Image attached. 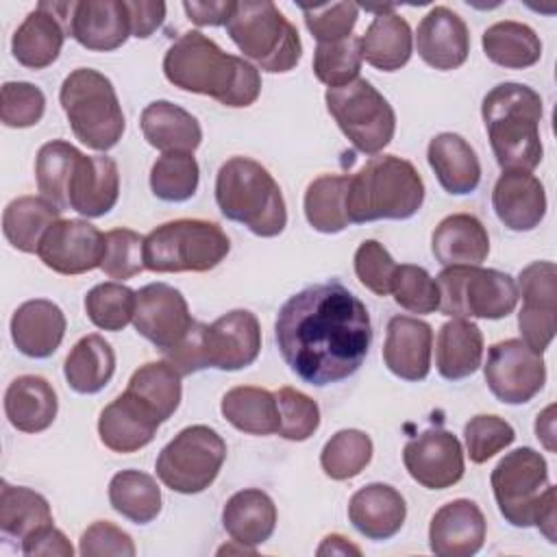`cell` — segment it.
<instances>
[{
    "label": "cell",
    "mask_w": 557,
    "mask_h": 557,
    "mask_svg": "<svg viewBox=\"0 0 557 557\" xmlns=\"http://www.w3.org/2000/svg\"><path fill=\"white\" fill-rule=\"evenodd\" d=\"M274 339L298 379L324 387L352 376L366 361L372 344L370 313L337 281L309 285L278 309Z\"/></svg>",
    "instance_id": "obj_1"
},
{
    "label": "cell",
    "mask_w": 557,
    "mask_h": 557,
    "mask_svg": "<svg viewBox=\"0 0 557 557\" xmlns=\"http://www.w3.org/2000/svg\"><path fill=\"white\" fill-rule=\"evenodd\" d=\"M165 78L191 94L209 96L224 107H250L261 94L259 70L242 57L224 52L200 30H187L163 57Z\"/></svg>",
    "instance_id": "obj_2"
},
{
    "label": "cell",
    "mask_w": 557,
    "mask_h": 557,
    "mask_svg": "<svg viewBox=\"0 0 557 557\" xmlns=\"http://www.w3.org/2000/svg\"><path fill=\"white\" fill-rule=\"evenodd\" d=\"M542 113V98L529 85L498 83L485 94L481 115L503 172H531L540 165L544 154L540 139Z\"/></svg>",
    "instance_id": "obj_3"
},
{
    "label": "cell",
    "mask_w": 557,
    "mask_h": 557,
    "mask_svg": "<svg viewBox=\"0 0 557 557\" xmlns=\"http://www.w3.org/2000/svg\"><path fill=\"white\" fill-rule=\"evenodd\" d=\"M424 202V181L411 161L396 154L370 157L348 181L346 213L350 224L409 220Z\"/></svg>",
    "instance_id": "obj_4"
},
{
    "label": "cell",
    "mask_w": 557,
    "mask_h": 557,
    "mask_svg": "<svg viewBox=\"0 0 557 557\" xmlns=\"http://www.w3.org/2000/svg\"><path fill=\"white\" fill-rule=\"evenodd\" d=\"M490 483L498 511L511 527H537L548 542H555V487L537 450L522 446L507 453L492 470Z\"/></svg>",
    "instance_id": "obj_5"
},
{
    "label": "cell",
    "mask_w": 557,
    "mask_h": 557,
    "mask_svg": "<svg viewBox=\"0 0 557 557\" xmlns=\"http://www.w3.org/2000/svg\"><path fill=\"white\" fill-rule=\"evenodd\" d=\"M222 215L259 237H276L287 226V207L274 176L250 157L226 159L215 176Z\"/></svg>",
    "instance_id": "obj_6"
},
{
    "label": "cell",
    "mask_w": 557,
    "mask_h": 557,
    "mask_svg": "<svg viewBox=\"0 0 557 557\" xmlns=\"http://www.w3.org/2000/svg\"><path fill=\"white\" fill-rule=\"evenodd\" d=\"M74 137L91 150L107 152L124 135L126 122L113 83L91 67H78L65 76L59 91Z\"/></svg>",
    "instance_id": "obj_7"
},
{
    "label": "cell",
    "mask_w": 557,
    "mask_h": 557,
    "mask_svg": "<svg viewBox=\"0 0 557 557\" xmlns=\"http://www.w3.org/2000/svg\"><path fill=\"white\" fill-rule=\"evenodd\" d=\"M226 33L244 57L270 74L294 70L302 57L296 26L270 0L237 2Z\"/></svg>",
    "instance_id": "obj_8"
},
{
    "label": "cell",
    "mask_w": 557,
    "mask_h": 557,
    "mask_svg": "<svg viewBox=\"0 0 557 557\" xmlns=\"http://www.w3.org/2000/svg\"><path fill=\"white\" fill-rule=\"evenodd\" d=\"M228 250L222 226L198 218L159 224L144 237V263L150 272H209Z\"/></svg>",
    "instance_id": "obj_9"
},
{
    "label": "cell",
    "mask_w": 557,
    "mask_h": 557,
    "mask_svg": "<svg viewBox=\"0 0 557 557\" xmlns=\"http://www.w3.org/2000/svg\"><path fill=\"white\" fill-rule=\"evenodd\" d=\"M440 311L450 318H507L518 305L516 281L500 270L481 265H446L437 278Z\"/></svg>",
    "instance_id": "obj_10"
},
{
    "label": "cell",
    "mask_w": 557,
    "mask_h": 557,
    "mask_svg": "<svg viewBox=\"0 0 557 557\" xmlns=\"http://www.w3.org/2000/svg\"><path fill=\"white\" fill-rule=\"evenodd\" d=\"M226 459V442L207 424L178 431L159 453L154 470L159 481L178 494H200L220 474Z\"/></svg>",
    "instance_id": "obj_11"
},
{
    "label": "cell",
    "mask_w": 557,
    "mask_h": 557,
    "mask_svg": "<svg viewBox=\"0 0 557 557\" xmlns=\"http://www.w3.org/2000/svg\"><path fill=\"white\" fill-rule=\"evenodd\" d=\"M326 109L348 141L363 154H379L396 133V113L366 78L326 89Z\"/></svg>",
    "instance_id": "obj_12"
},
{
    "label": "cell",
    "mask_w": 557,
    "mask_h": 557,
    "mask_svg": "<svg viewBox=\"0 0 557 557\" xmlns=\"http://www.w3.org/2000/svg\"><path fill=\"white\" fill-rule=\"evenodd\" d=\"M490 392L505 405H524L537 396L546 383L542 352L531 350L522 339H503L490 346L483 366Z\"/></svg>",
    "instance_id": "obj_13"
},
{
    "label": "cell",
    "mask_w": 557,
    "mask_h": 557,
    "mask_svg": "<svg viewBox=\"0 0 557 557\" xmlns=\"http://www.w3.org/2000/svg\"><path fill=\"white\" fill-rule=\"evenodd\" d=\"M518 296L522 307L518 313V329L522 342L544 352L555 337L557 309V268L553 261H533L518 274Z\"/></svg>",
    "instance_id": "obj_14"
},
{
    "label": "cell",
    "mask_w": 557,
    "mask_h": 557,
    "mask_svg": "<svg viewBox=\"0 0 557 557\" xmlns=\"http://www.w3.org/2000/svg\"><path fill=\"white\" fill-rule=\"evenodd\" d=\"M37 257L57 274L91 272L102 263L104 233L87 220L59 218L41 237Z\"/></svg>",
    "instance_id": "obj_15"
},
{
    "label": "cell",
    "mask_w": 557,
    "mask_h": 557,
    "mask_svg": "<svg viewBox=\"0 0 557 557\" xmlns=\"http://www.w3.org/2000/svg\"><path fill=\"white\" fill-rule=\"evenodd\" d=\"M135 331L154 348L170 350L194 324L185 296L168 283H150L135 292Z\"/></svg>",
    "instance_id": "obj_16"
},
{
    "label": "cell",
    "mask_w": 557,
    "mask_h": 557,
    "mask_svg": "<svg viewBox=\"0 0 557 557\" xmlns=\"http://www.w3.org/2000/svg\"><path fill=\"white\" fill-rule=\"evenodd\" d=\"M409 476L426 490H446L463 476V448L446 429H426L403 448Z\"/></svg>",
    "instance_id": "obj_17"
},
{
    "label": "cell",
    "mask_w": 557,
    "mask_h": 557,
    "mask_svg": "<svg viewBox=\"0 0 557 557\" xmlns=\"http://www.w3.org/2000/svg\"><path fill=\"white\" fill-rule=\"evenodd\" d=\"M205 350L209 368L235 372L257 361L261 350V326L252 311L233 309L205 326Z\"/></svg>",
    "instance_id": "obj_18"
},
{
    "label": "cell",
    "mask_w": 557,
    "mask_h": 557,
    "mask_svg": "<svg viewBox=\"0 0 557 557\" xmlns=\"http://www.w3.org/2000/svg\"><path fill=\"white\" fill-rule=\"evenodd\" d=\"M485 516L470 498L442 505L429 524V548L440 557H472L485 544Z\"/></svg>",
    "instance_id": "obj_19"
},
{
    "label": "cell",
    "mask_w": 557,
    "mask_h": 557,
    "mask_svg": "<svg viewBox=\"0 0 557 557\" xmlns=\"http://www.w3.org/2000/svg\"><path fill=\"white\" fill-rule=\"evenodd\" d=\"M67 35L94 52H111L131 37L126 0H81L72 2Z\"/></svg>",
    "instance_id": "obj_20"
},
{
    "label": "cell",
    "mask_w": 557,
    "mask_h": 557,
    "mask_svg": "<svg viewBox=\"0 0 557 557\" xmlns=\"http://www.w3.org/2000/svg\"><path fill=\"white\" fill-rule=\"evenodd\" d=\"M413 39L418 57L440 72L461 67L470 54L468 26L448 7H433L420 20Z\"/></svg>",
    "instance_id": "obj_21"
},
{
    "label": "cell",
    "mask_w": 557,
    "mask_h": 557,
    "mask_svg": "<svg viewBox=\"0 0 557 557\" xmlns=\"http://www.w3.org/2000/svg\"><path fill=\"white\" fill-rule=\"evenodd\" d=\"M159 424V416L144 400L124 389L100 411L98 435L109 450L128 455L148 446Z\"/></svg>",
    "instance_id": "obj_22"
},
{
    "label": "cell",
    "mask_w": 557,
    "mask_h": 557,
    "mask_svg": "<svg viewBox=\"0 0 557 557\" xmlns=\"http://www.w3.org/2000/svg\"><path fill=\"white\" fill-rule=\"evenodd\" d=\"M433 329L411 315H394L387 322L383 361L387 370L403 381H424L431 370Z\"/></svg>",
    "instance_id": "obj_23"
},
{
    "label": "cell",
    "mask_w": 557,
    "mask_h": 557,
    "mask_svg": "<svg viewBox=\"0 0 557 557\" xmlns=\"http://www.w3.org/2000/svg\"><path fill=\"white\" fill-rule=\"evenodd\" d=\"M65 35L59 2H39L13 33V59L28 70H44L59 59Z\"/></svg>",
    "instance_id": "obj_24"
},
{
    "label": "cell",
    "mask_w": 557,
    "mask_h": 557,
    "mask_svg": "<svg viewBox=\"0 0 557 557\" xmlns=\"http://www.w3.org/2000/svg\"><path fill=\"white\" fill-rule=\"evenodd\" d=\"M492 207L509 231H533L546 215L544 185L531 172H503L492 189Z\"/></svg>",
    "instance_id": "obj_25"
},
{
    "label": "cell",
    "mask_w": 557,
    "mask_h": 557,
    "mask_svg": "<svg viewBox=\"0 0 557 557\" xmlns=\"http://www.w3.org/2000/svg\"><path fill=\"white\" fill-rule=\"evenodd\" d=\"M65 326V315L57 302L35 298L15 309L11 318V339L22 355L46 359L61 346Z\"/></svg>",
    "instance_id": "obj_26"
},
{
    "label": "cell",
    "mask_w": 557,
    "mask_h": 557,
    "mask_svg": "<svg viewBox=\"0 0 557 557\" xmlns=\"http://www.w3.org/2000/svg\"><path fill=\"white\" fill-rule=\"evenodd\" d=\"M405 518V498L387 483H368L348 500V520L363 537L374 542L394 537L403 529Z\"/></svg>",
    "instance_id": "obj_27"
},
{
    "label": "cell",
    "mask_w": 557,
    "mask_h": 557,
    "mask_svg": "<svg viewBox=\"0 0 557 557\" xmlns=\"http://www.w3.org/2000/svg\"><path fill=\"white\" fill-rule=\"evenodd\" d=\"M120 196V172L111 157L81 154L70 181V209L85 218H100L109 213Z\"/></svg>",
    "instance_id": "obj_28"
},
{
    "label": "cell",
    "mask_w": 557,
    "mask_h": 557,
    "mask_svg": "<svg viewBox=\"0 0 557 557\" xmlns=\"http://www.w3.org/2000/svg\"><path fill=\"white\" fill-rule=\"evenodd\" d=\"M374 11V20L359 37L361 59L381 72H396L411 59V28L407 20L394 11V7H381Z\"/></svg>",
    "instance_id": "obj_29"
},
{
    "label": "cell",
    "mask_w": 557,
    "mask_h": 557,
    "mask_svg": "<svg viewBox=\"0 0 557 557\" xmlns=\"http://www.w3.org/2000/svg\"><path fill=\"white\" fill-rule=\"evenodd\" d=\"M426 161L444 191L472 194L481 183V163L474 148L457 133H440L426 146Z\"/></svg>",
    "instance_id": "obj_30"
},
{
    "label": "cell",
    "mask_w": 557,
    "mask_h": 557,
    "mask_svg": "<svg viewBox=\"0 0 557 557\" xmlns=\"http://www.w3.org/2000/svg\"><path fill=\"white\" fill-rule=\"evenodd\" d=\"M59 411L54 387L37 374L13 379L4 392V416L22 433L46 431Z\"/></svg>",
    "instance_id": "obj_31"
},
{
    "label": "cell",
    "mask_w": 557,
    "mask_h": 557,
    "mask_svg": "<svg viewBox=\"0 0 557 557\" xmlns=\"http://www.w3.org/2000/svg\"><path fill=\"white\" fill-rule=\"evenodd\" d=\"M431 250L444 268L479 265L490 255V235L476 215L453 213L435 226Z\"/></svg>",
    "instance_id": "obj_32"
},
{
    "label": "cell",
    "mask_w": 557,
    "mask_h": 557,
    "mask_svg": "<svg viewBox=\"0 0 557 557\" xmlns=\"http://www.w3.org/2000/svg\"><path fill=\"white\" fill-rule=\"evenodd\" d=\"M144 139L161 152H191L202 141L198 120L183 107L170 100H154L146 104L139 117Z\"/></svg>",
    "instance_id": "obj_33"
},
{
    "label": "cell",
    "mask_w": 557,
    "mask_h": 557,
    "mask_svg": "<svg viewBox=\"0 0 557 557\" xmlns=\"http://www.w3.org/2000/svg\"><path fill=\"white\" fill-rule=\"evenodd\" d=\"M222 527L231 540L255 548L272 537L276 527V505L263 490H239L222 509Z\"/></svg>",
    "instance_id": "obj_34"
},
{
    "label": "cell",
    "mask_w": 557,
    "mask_h": 557,
    "mask_svg": "<svg viewBox=\"0 0 557 557\" xmlns=\"http://www.w3.org/2000/svg\"><path fill=\"white\" fill-rule=\"evenodd\" d=\"M483 359V333L466 318L444 322L435 339V366L446 381H461L474 374Z\"/></svg>",
    "instance_id": "obj_35"
},
{
    "label": "cell",
    "mask_w": 557,
    "mask_h": 557,
    "mask_svg": "<svg viewBox=\"0 0 557 557\" xmlns=\"http://www.w3.org/2000/svg\"><path fill=\"white\" fill-rule=\"evenodd\" d=\"M115 372V352L111 344L98 335L81 337L63 363L67 385L76 394H98Z\"/></svg>",
    "instance_id": "obj_36"
},
{
    "label": "cell",
    "mask_w": 557,
    "mask_h": 557,
    "mask_svg": "<svg viewBox=\"0 0 557 557\" xmlns=\"http://www.w3.org/2000/svg\"><path fill=\"white\" fill-rule=\"evenodd\" d=\"M61 218V209L44 196H20L4 207L2 233L20 252H37L46 231Z\"/></svg>",
    "instance_id": "obj_37"
},
{
    "label": "cell",
    "mask_w": 557,
    "mask_h": 557,
    "mask_svg": "<svg viewBox=\"0 0 557 557\" xmlns=\"http://www.w3.org/2000/svg\"><path fill=\"white\" fill-rule=\"evenodd\" d=\"M481 46L485 57L505 70H524L542 59L540 35L522 22L503 20L483 30Z\"/></svg>",
    "instance_id": "obj_38"
},
{
    "label": "cell",
    "mask_w": 557,
    "mask_h": 557,
    "mask_svg": "<svg viewBox=\"0 0 557 557\" xmlns=\"http://www.w3.org/2000/svg\"><path fill=\"white\" fill-rule=\"evenodd\" d=\"M220 411L228 424L248 435L278 433V405L270 389L237 385L222 396Z\"/></svg>",
    "instance_id": "obj_39"
},
{
    "label": "cell",
    "mask_w": 557,
    "mask_h": 557,
    "mask_svg": "<svg viewBox=\"0 0 557 557\" xmlns=\"http://www.w3.org/2000/svg\"><path fill=\"white\" fill-rule=\"evenodd\" d=\"M348 174H322L307 185L305 191V218L318 233H342L350 226L346 213Z\"/></svg>",
    "instance_id": "obj_40"
},
{
    "label": "cell",
    "mask_w": 557,
    "mask_h": 557,
    "mask_svg": "<svg viewBox=\"0 0 557 557\" xmlns=\"http://www.w3.org/2000/svg\"><path fill=\"white\" fill-rule=\"evenodd\" d=\"M109 503L126 520L148 524L161 513V490L141 470H122L109 483Z\"/></svg>",
    "instance_id": "obj_41"
},
{
    "label": "cell",
    "mask_w": 557,
    "mask_h": 557,
    "mask_svg": "<svg viewBox=\"0 0 557 557\" xmlns=\"http://www.w3.org/2000/svg\"><path fill=\"white\" fill-rule=\"evenodd\" d=\"M48 524H52V509L39 492L2 481L0 529L4 535L17 537L22 542Z\"/></svg>",
    "instance_id": "obj_42"
},
{
    "label": "cell",
    "mask_w": 557,
    "mask_h": 557,
    "mask_svg": "<svg viewBox=\"0 0 557 557\" xmlns=\"http://www.w3.org/2000/svg\"><path fill=\"white\" fill-rule=\"evenodd\" d=\"M126 389L144 400L161 422L174 416L183 396L181 374L168 361H148L139 366L131 374Z\"/></svg>",
    "instance_id": "obj_43"
},
{
    "label": "cell",
    "mask_w": 557,
    "mask_h": 557,
    "mask_svg": "<svg viewBox=\"0 0 557 557\" xmlns=\"http://www.w3.org/2000/svg\"><path fill=\"white\" fill-rule=\"evenodd\" d=\"M81 150L63 139H52L44 144L35 159V178L37 189L50 202H54L61 211L70 207L67 189L76 163L81 159Z\"/></svg>",
    "instance_id": "obj_44"
},
{
    "label": "cell",
    "mask_w": 557,
    "mask_h": 557,
    "mask_svg": "<svg viewBox=\"0 0 557 557\" xmlns=\"http://www.w3.org/2000/svg\"><path fill=\"white\" fill-rule=\"evenodd\" d=\"M372 440L359 429H342L322 446L320 466L333 481L355 479L372 459Z\"/></svg>",
    "instance_id": "obj_45"
},
{
    "label": "cell",
    "mask_w": 557,
    "mask_h": 557,
    "mask_svg": "<svg viewBox=\"0 0 557 557\" xmlns=\"http://www.w3.org/2000/svg\"><path fill=\"white\" fill-rule=\"evenodd\" d=\"M200 181V168L191 152H163L150 168V189L159 200L185 202Z\"/></svg>",
    "instance_id": "obj_46"
},
{
    "label": "cell",
    "mask_w": 557,
    "mask_h": 557,
    "mask_svg": "<svg viewBox=\"0 0 557 557\" xmlns=\"http://www.w3.org/2000/svg\"><path fill=\"white\" fill-rule=\"evenodd\" d=\"M135 292L117 281L91 287L85 296V313L94 326L102 331H122L135 315Z\"/></svg>",
    "instance_id": "obj_47"
},
{
    "label": "cell",
    "mask_w": 557,
    "mask_h": 557,
    "mask_svg": "<svg viewBox=\"0 0 557 557\" xmlns=\"http://www.w3.org/2000/svg\"><path fill=\"white\" fill-rule=\"evenodd\" d=\"M361 63L363 59H361L359 37L355 35L339 41L318 44L313 52V74L329 89L344 87L355 78H359Z\"/></svg>",
    "instance_id": "obj_48"
},
{
    "label": "cell",
    "mask_w": 557,
    "mask_h": 557,
    "mask_svg": "<svg viewBox=\"0 0 557 557\" xmlns=\"http://www.w3.org/2000/svg\"><path fill=\"white\" fill-rule=\"evenodd\" d=\"M389 294L394 296L396 305L418 315H426L440 309L437 283L422 265L400 263L396 268Z\"/></svg>",
    "instance_id": "obj_49"
},
{
    "label": "cell",
    "mask_w": 557,
    "mask_h": 557,
    "mask_svg": "<svg viewBox=\"0 0 557 557\" xmlns=\"http://www.w3.org/2000/svg\"><path fill=\"white\" fill-rule=\"evenodd\" d=\"M274 396L278 405V435L289 442L309 440L320 426L318 403L294 387H281Z\"/></svg>",
    "instance_id": "obj_50"
},
{
    "label": "cell",
    "mask_w": 557,
    "mask_h": 557,
    "mask_svg": "<svg viewBox=\"0 0 557 557\" xmlns=\"http://www.w3.org/2000/svg\"><path fill=\"white\" fill-rule=\"evenodd\" d=\"M100 270L115 281H126L144 272V237L131 228H113L104 233V257Z\"/></svg>",
    "instance_id": "obj_51"
},
{
    "label": "cell",
    "mask_w": 557,
    "mask_h": 557,
    "mask_svg": "<svg viewBox=\"0 0 557 557\" xmlns=\"http://www.w3.org/2000/svg\"><path fill=\"white\" fill-rule=\"evenodd\" d=\"M466 450L472 463H485L516 440L513 426L500 416L479 413L463 426Z\"/></svg>",
    "instance_id": "obj_52"
},
{
    "label": "cell",
    "mask_w": 557,
    "mask_h": 557,
    "mask_svg": "<svg viewBox=\"0 0 557 557\" xmlns=\"http://www.w3.org/2000/svg\"><path fill=\"white\" fill-rule=\"evenodd\" d=\"M46 111L44 91L26 81H9L0 89V120L9 128L35 126Z\"/></svg>",
    "instance_id": "obj_53"
},
{
    "label": "cell",
    "mask_w": 557,
    "mask_h": 557,
    "mask_svg": "<svg viewBox=\"0 0 557 557\" xmlns=\"http://www.w3.org/2000/svg\"><path fill=\"white\" fill-rule=\"evenodd\" d=\"M305 15V26L315 37L318 44L339 41L352 35L359 17V7L355 2H333V4H300Z\"/></svg>",
    "instance_id": "obj_54"
},
{
    "label": "cell",
    "mask_w": 557,
    "mask_h": 557,
    "mask_svg": "<svg viewBox=\"0 0 557 557\" xmlns=\"http://www.w3.org/2000/svg\"><path fill=\"white\" fill-rule=\"evenodd\" d=\"M398 263L392 259L387 248L376 239H366L355 252V274L359 283L376 296L392 292V281Z\"/></svg>",
    "instance_id": "obj_55"
},
{
    "label": "cell",
    "mask_w": 557,
    "mask_h": 557,
    "mask_svg": "<svg viewBox=\"0 0 557 557\" xmlns=\"http://www.w3.org/2000/svg\"><path fill=\"white\" fill-rule=\"evenodd\" d=\"M78 553L83 557H133L137 550L133 537L117 524L109 520H96L83 531L78 540Z\"/></svg>",
    "instance_id": "obj_56"
},
{
    "label": "cell",
    "mask_w": 557,
    "mask_h": 557,
    "mask_svg": "<svg viewBox=\"0 0 557 557\" xmlns=\"http://www.w3.org/2000/svg\"><path fill=\"white\" fill-rule=\"evenodd\" d=\"M205 322H196L189 326V331L185 333V337L172 346L170 350H165V361L178 370L181 376L207 370V350H205Z\"/></svg>",
    "instance_id": "obj_57"
},
{
    "label": "cell",
    "mask_w": 557,
    "mask_h": 557,
    "mask_svg": "<svg viewBox=\"0 0 557 557\" xmlns=\"http://www.w3.org/2000/svg\"><path fill=\"white\" fill-rule=\"evenodd\" d=\"M131 35L137 39L150 37L165 20V4L150 0H126Z\"/></svg>",
    "instance_id": "obj_58"
},
{
    "label": "cell",
    "mask_w": 557,
    "mask_h": 557,
    "mask_svg": "<svg viewBox=\"0 0 557 557\" xmlns=\"http://www.w3.org/2000/svg\"><path fill=\"white\" fill-rule=\"evenodd\" d=\"M22 553L24 555H59V557H72L74 548L70 540L59 531L54 524H48L33 535L22 540Z\"/></svg>",
    "instance_id": "obj_59"
},
{
    "label": "cell",
    "mask_w": 557,
    "mask_h": 557,
    "mask_svg": "<svg viewBox=\"0 0 557 557\" xmlns=\"http://www.w3.org/2000/svg\"><path fill=\"white\" fill-rule=\"evenodd\" d=\"M233 0H215V2H183L187 20L196 26H226L228 17L235 11Z\"/></svg>",
    "instance_id": "obj_60"
},
{
    "label": "cell",
    "mask_w": 557,
    "mask_h": 557,
    "mask_svg": "<svg viewBox=\"0 0 557 557\" xmlns=\"http://www.w3.org/2000/svg\"><path fill=\"white\" fill-rule=\"evenodd\" d=\"M555 405H548L535 420V435L548 453L555 450Z\"/></svg>",
    "instance_id": "obj_61"
},
{
    "label": "cell",
    "mask_w": 557,
    "mask_h": 557,
    "mask_svg": "<svg viewBox=\"0 0 557 557\" xmlns=\"http://www.w3.org/2000/svg\"><path fill=\"white\" fill-rule=\"evenodd\" d=\"M320 557L324 555H361V548L355 546L352 542H348L344 535L339 533H331L322 540V544L315 550Z\"/></svg>",
    "instance_id": "obj_62"
}]
</instances>
